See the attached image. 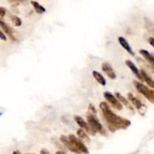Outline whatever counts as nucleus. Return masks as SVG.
Here are the masks:
<instances>
[{
	"label": "nucleus",
	"instance_id": "obj_1",
	"mask_svg": "<svg viewBox=\"0 0 154 154\" xmlns=\"http://www.w3.org/2000/svg\"><path fill=\"white\" fill-rule=\"evenodd\" d=\"M100 108L111 132H114L120 129H126L131 125V122L129 120L114 114L106 102H101Z\"/></svg>",
	"mask_w": 154,
	"mask_h": 154
},
{
	"label": "nucleus",
	"instance_id": "obj_2",
	"mask_svg": "<svg viewBox=\"0 0 154 154\" xmlns=\"http://www.w3.org/2000/svg\"><path fill=\"white\" fill-rule=\"evenodd\" d=\"M60 141L66 146L70 151L77 154H89L87 147L84 145L83 141L80 138H78L74 135H69V137L62 135Z\"/></svg>",
	"mask_w": 154,
	"mask_h": 154
},
{
	"label": "nucleus",
	"instance_id": "obj_3",
	"mask_svg": "<svg viewBox=\"0 0 154 154\" xmlns=\"http://www.w3.org/2000/svg\"><path fill=\"white\" fill-rule=\"evenodd\" d=\"M133 84L136 90L142 94L144 97L147 98L151 103H154V90L149 89L147 86L144 85L138 81H134Z\"/></svg>",
	"mask_w": 154,
	"mask_h": 154
},
{
	"label": "nucleus",
	"instance_id": "obj_4",
	"mask_svg": "<svg viewBox=\"0 0 154 154\" xmlns=\"http://www.w3.org/2000/svg\"><path fill=\"white\" fill-rule=\"evenodd\" d=\"M87 123L90 125L91 129L95 132H99L101 134H105V130L103 129L102 123H100L97 117L95 116V114H89L87 116Z\"/></svg>",
	"mask_w": 154,
	"mask_h": 154
},
{
	"label": "nucleus",
	"instance_id": "obj_5",
	"mask_svg": "<svg viewBox=\"0 0 154 154\" xmlns=\"http://www.w3.org/2000/svg\"><path fill=\"white\" fill-rule=\"evenodd\" d=\"M104 97L106 99L107 102L111 105L114 108H115L117 111H120L123 108L122 104L120 103V101L117 99V97H114V95L111 93L110 92H105L104 93Z\"/></svg>",
	"mask_w": 154,
	"mask_h": 154
},
{
	"label": "nucleus",
	"instance_id": "obj_6",
	"mask_svg": "<svg viewBox=\"0 0 154 154\" xmlns=\"http://www.w3.org/2000/svg\"><path fill=\"white\" fill-rule=\"evenodd\" d=\"M128 99L129 100V102L135 107V108L138 109V111H139V113L142 115H144V113H145L146 110V106L142 104V102L138 99V98L135 97L132 93H129L128 94Z\"/></svg>",
	"mask_w": 154,
	"mask_h": 154
},
{
	"label": "nucleus",
	"instance_id": "obj_7",
	"mask_svg": "<svg viewBox=\"0 0 154 154\" xmlns=\"http://www.w3.org/2000/svg\"><path fill=\"white\" fill-rule=\"evenodd\" d=\"M75 120L76 121V123H78V126H80V127L83 129V130L85 131L87 133L90 134L91 135H94L96 132L91 129V127L90 126V125L88 124V123L85 122L84 120V119L82 118L80 116H75Z\"/></svg>",
	"mask_w": 154,
	"mask_h": 154
},
{
	"label": "nucleus",
	"instance_id": "obj_8",
	"mask_svg": "<svg viewBox=\"0 0 154 154\" xmlns=\"http://www.w3.org/2000/svg\"><path fill=\"white\" fill-rule=\"evenodd\" d=\"M102 69L105 74H106L107 76L110 78V79H115L117 78V75H116L115 72L113 69V68L111 67V65L108 63H105L102 65Z\"/></svg>",
	"mask_w": 154,
	"mask_h": 154
},
{
	"label": "nucleus",
	"instance_id": "obj_9",
	"mask_svg": "<svg viewBox=\"0 0 154 154\" xmlns=\"http://www.w3.org/2000/svg\"><path fill=\"white\" fill-rule=\"evenodd\" d=\"M125 63H126V66H127L128 67L131 69V71L132 72V73H133L134 75H135V76H136L137 78L140 80V81H144V79H143V78H142V75H141V71L138 70V69L136 67V66H135V65L134 64L132 61H131V60H126Z\"/></svg>",
	"mask_w": 154,
	"mask_h": 154
},
{
	"label": "nucleus",
	"instance_id": "obj_10",
	"mask_svg": "<svg viewBox=\"0 0 154 154\" xmlns=\"http://www.w3.org/2000/svg\"><path fill=\"white\" fill-rule=\"evenodd\" d=\"M0 26H1L2 30L5 34H7L9 36L11 40L15 41V38L13 33V29H11V27L9 26L8 25V24H6L5 22H3L2 20H0Z\"/></svg>",
	"mask_w": 154,
	"mask_h": 154
},
{
	"label": "nucleus",
	"instance_id": "obj_11",
	"mask_svg": "<svg viewBox=\"0 0 154 154\" xmlns=\"http://www.w3.org/2000/svg\"><path fill=\"white\" fill-rule=\"evenodd\" d=\"M139 53L141 54V56L144 57V60H145L146 61H147V63L150 64V66H151L153 69H154V57H153V56L152 55V54H150L148 51H146V50H144V49L140 50Z\"/></svg>",
	"mask_w": 154,
	"mask_h": 154
},
{
	"label": "nucleus",
	"instance_id": "obj_12",
	"mask_svg": "<svg viewBox=\"0 0 154 154\" xmlns=\"http://www.w3.org/2000/svg\"><path fill=\"white\" fill-rule=\"evenodd\" d=\"M118 41H119V43L120 44V45H121V46L123 47V48H124V49L126 50V51H127V52L129 53V54H130V55L135 56V53H134V51H132V48L130 47L129 44L128 43V42L126 40V39L124 38H123V37H119L118 38Z\"/></svg>",
	"mask_w": 154,
	"mask_h": 154
},
{
	"label": "nucleus",
	"instance_id": "obj_13",
	"mask_svg": "<svg viewBox=\"0 0 154 154\" xmlns=\"http://www.w3.org/2000/svg\"><path fill=\"white\" fill-rule=\"evenodd\" d=\"M115 96H116V97L117 98V99H118V100L120 101V103L123 104V105H124L125 106L127 107V108H129V110H131V111H134V108H132V105H131V104H130V102H129V101H128L127 99H126V98L124 97V96H122V95L120 94V93H115Z\"/></svg>",
	"mask_w": 154,
	"mask_h": 154
},
{
	"label": "nucleus",
	"instance_id": "obj_14",
	"mask_svg": "<svg viewBox=\"0 0 154 154\" xmlns=\"http://www.w3.org/2000/svg\"><path fill=\"white\" fill-rule=\"evenodd\" d=\"M144 26L151 35L154 36V23L147 17L144 18Z\"/></svg>",
	"mask_w": 154,
	"mask_h": 154
},
{
	"label": "nucleus",
	"instance_id": "obj_15",
	"mask_svg": "<svg viewBox=\"0 0 154 154\" xmlns=\"http://www.w3.org/2000/svg\"><path fill=\"white\" fill-rule=\"evenodd\" d=\"M141 75H142V78L144 79V81H145L146 84H147V85L149 86L151 88L154 89V81L147 74V72L144 70L141 71Z\"/></svg>",
	"mask_w": 154,
	"mask_h": 154
},
{
	"label": "nucleus",
	"instance_id": "obj_16",
	"mask_svg": "<svg viewBox=\"0 0 154 154\" xmlns=\"http://www.w3.org/2000/svg\"><path fill=\"white\" fill-rule=\"evenodd\" d=\"M93 76L94 77V78L96 79V81L99 83L102 86H105L106 85V80L105 79L103 76L101 75L99 72H96V71H93Z\"/></svg>",
	"mask_w": 154,
	"mask_h": 154
},
{
	"label": "nucleus",
	"instance_id": "obj_17",
	"mask_svg": "<svg viewBox=\"0 0 154 154\" xmlns=\"http://www.w3.org/2000/svg\"><path fill=\"white\" fill-rule=\"evenodd\" d=\"M77 135H78V138L82 141H84V142H89L90 141V138L87 135V132L84 130H83L82 129H78V131H77Z\"/></svg>",
	"mask_w": 154,
	"mask_h": 154
},
{
	"label": "nucleus",
	"instance_id": "obj_18",
	"mask_svg": "<svg viewBox=\"0 0 154 154\" xmlns=\"http://www.w3.org/2000/svg\"><path fill=\"white\" fill-rule=\"evenodd\" d=\"M32 5L33 6L34 9L35 10V11L38 14H43L46 11V9L43 7L42 5H41L38 2L35 1H31Z\"/></svg>",
	"mask_w": 154,
	"mask_h": 154
},
{
	"label": "nucleus",
	"instance_id": "obj_19",
	"mask_svg": "<svg viewBox=\"0 0 154 154\" xmlns=\"http://www.w3.org/2000/svg\"><path fill=\"white\" fill-rule=\"evenodd\" d=\"M10 17H11V20L12 23L14 24V26H21V24H22V21H21L20 18L15 16V15H11Z\"/></svg>",
	"mask_w": 154,
	"mask_h": 154
},
{
	"label": "nucleus",
	"instance_id": "obj_20",
	"mask_svg": "<svg viewBox=\"0 0 154 154\" xmlns=\"http://www.w3.org/2000/svg\"><path fill=\"white\" fill-rule=\"evenodd\" d=\"M6 14V10L5 8H4L3 7H1L0 8V17L2 19L3 17H4L5 15Z\"/></svg>",
	"mask_w": 154,
	"mask_h": 154
},
{
	"label": "nucleus",
	"instance_id": "obj_21",
	"mask_svg": "<svg viewBox=\"0 0 154 154\" xmlns=\"http://www.w3.org/2000/svg\"><path fill=\"white\" fill-rule=\"evenodd\" d=\"M89 111H90V114H96V109H95L94 106L93 105H89Z\"/></svg>",
	"mask_w": 154,
	"mask_h": 154
},
{
	"label": "nucleus",
	"instance_id": "obj_22",
	"mask_svg": "<svg viewBox=\"0 0 154 154\" xmlns=\"http://www.w3.org/2000/svg\"><path fill=\"white\" fill-rule=\"evenodd\" d=\"M5 35L6 34H5L4 32H3L2 30H1V32H0V38H1L2 41L7 40V38H6Z\"/></svg>",
	"mask_w": 154,
	"mask_h": 154
},
{
	"label": "nucleus",
	"instance_id": "obj_23",
	"mask_svg": "<svg viewBox=\"0 0 154 154\" xmlns=\"http://www.w3.org/2000/svg\"><path fill=\"white\" fill-rule=\"evenodd\" d=\"M148 41H149V43H150V45H151V46H153L154 48V38L153 37H150L148 38Z\"/></svg>",
	"mask_w": 154,
	"mask_h": 154
},
{
	"label": "nucleus",
	"instance_id": "obj_24",
	"mask_svg": "<svg viewBox=\"0 0 154 154\" xmlns=\"http://www.w3.org/2000/svg\"><path fill=\"white\" fill-rule=\"evenodd\" d=\"M40 154H50V153L48 151V150H45V149H43V150H41Z\"/></svg>",
	"mask_w": 154,
	"mask_h": 154
},
{
	"label": "nucleus",
	"instance_id": "obj_25",
	"mask_svg": "<svg viewBox=\"0 0 154 154\" xmlns=\"http://www.w3.org/2000/svg\"><path fill=\"white\" fill-rule=\"evenodd\" d=\"M10 1L15 2H23V0H10Z\"/></svg>",
	"mask_w": 154,
	"mask_h": 154
},
{
	"label": "nucleus",
	"instance_id": "obj_26",
	"mask_svg": "<svg viewBox=\"0 0 154 154\" xmlns=\"http://www.w3.org/2000/svg\"><path fill=\"white\" fill-rule=\"evenodd\" d=\"M56 154H66V153L63 151H57V153H56Z\"/></svg>",
	"mask_w": 154,
	"mask_h": 154
},
{
	"label": "nucleus",
	"instance_id": "obj_27",
	"mask_svg": "<svg viewBox=\"0 0 154 154\" xmlns=\"http://www.w3.org/2000/svg\"><path fill=\"white\" fill-rule=\"evenodd\" d=\"M13 154H21L20 152L18 151V150H16V151H14Z\"/></svg>",
	"mask_w": 154,
	"mask_h": 154
},
{
	"label": "nucleus",
	"instance_id": "obj_28",
	"mask_svg": "<svg viewBox=\"0 0 154 154\" xmlns=\"http://www.w3.org/2000/svg\"><path fill=\"white\" fill-rule=\"evenodd\" d=\"M26 154H33V153H26Z\"/></svg>",
	"mask_w": 154,
	"mask_h": 154
}]
</instances>
